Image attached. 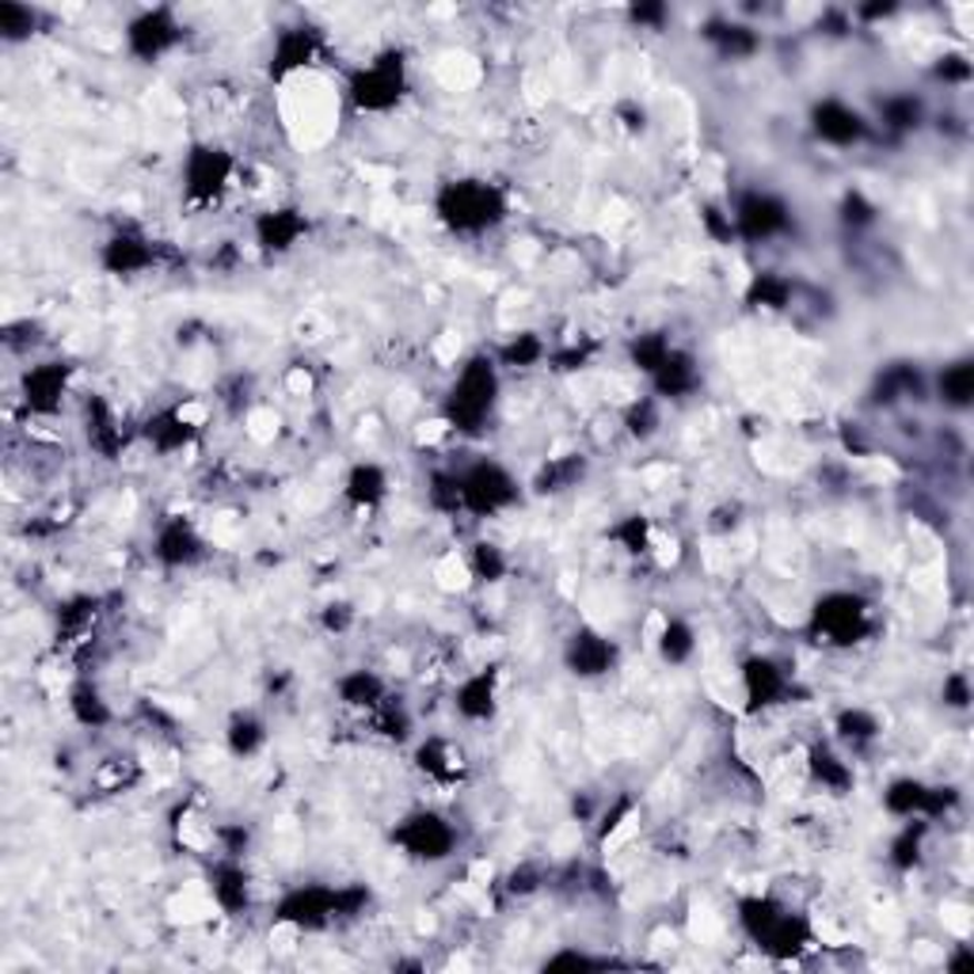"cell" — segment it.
Listing matches in <instances>:
<instances>
[{"instance_id":"1","label":"cell","mask_w":974,"mask_h":974,"mask_svg":"<svg viewBox=\"0 0 974 974\" xmlns=\"http://www.w3.org/2000/svg\"><path fill=\"white\" fill-rule=\"evenodd\" d=\"M815 133L822 141H830V145H856L864 133V122L853 107L826 100L815 107Z\"/></svg>"},{"instance_id":"2","label":"cell","mask_w":974,"mask_h":974,"mask_svg":"<svg viewBox=\"0 0 974 974\" xmlns=\"http://www.w3.org/2000/svg\"><path fill=\"white\" fill-rule=\"evenodd\" d=\"M385 495H389L385 469H381V464H373V461L354 464L351 476H347V499H351L354 506H362V511H373V506H378Z\"/></svg>"},{"instance_id":"3","label":"cell","mask_w":974,"mask_h":974,"mask_svg":"<svg viewBox=\"0 0 974 974\" xmlns=\"http://www.w3.org/2000/svg\"><path fill=\"white\" fill-rule=\"evenodd\" d=\"M461 389H476V392H491L495 389V381H491V362L480 359L476 370H464L461 373ZM491 408V400H480V404H472V396H453V415H445L450 423H458V415H469V419H484Z\"/></svg>"},{"instance_id":"4","label":"cell","mask_w":974,"mask_h":974,"mask_svg":"<svg viewBox=\"0 0 974 974\" xmlns=\"http://www.w3.org/2000/svg\"><path fill=\"white\" fill-rule=\"evenodd\" d=\"M971 396H974V365L971 362H952L944 365L941 373V400L948 408H971Z\"/></svg>"}]
</instances>
